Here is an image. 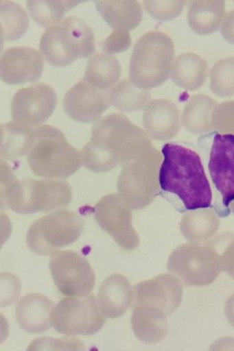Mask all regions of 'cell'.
I'll return each mask as SVG.
<instances>
[{
	"instance_id": "cell-1",
	"label": "cell",
	"mask_w": 234,
	"mask_h": 351,
	"mask_svg": "<svg viewBox=\"0 0 234 351\" xmlns=\"http://www.w3.org/2000/svg\"><path fill=\"white\" fill-rule=\"evenodd\" d=\"M153 148L146 132L126 116L110 114L93 126L91 139L81 151L82 166L96 173L108 172L126 166Z\"/></svg>"
},
{
	"instance_id": "cell-2",
	"label": "cell",
	"mask_w": 234,
	"mask_h": 351,
	"mask_svg": "<svg viewBox=\"0 0 234 351\" xmlns=\"http://www.w3.org/2000/svg\"><path fill=\"white\" fill-rule=\"evenodd\" d=\"M162 154L159 176L161 189L179 197L187 210L209 208L213 192L198 154L174 144L165 145Z\"/></svg>"
},
{
	"instance_id": "cell-3",
	"label": "cell",
	"mask_w": 234,
	"mask_h": 351,
	"mask_svg": "<svg viewBox=\"0 0 234 351\" xmlns=\"http://www.w3.org/2000/svg\"><path fill=\"white\" fill-rule=\"evenodd\" d=\"M71 186L62 180H18L1 159V204L19 214L49 212L69 206Z\"/></svg>"
},
{
	"instance_id": "cell-4",
	"label": "cell",
	"mask_w": 234,
	"mask_h": 351,
	"mask_svg": "<svg viewBox=\"0 0 234 351\" xmlns=\"http://www.w3.org/2000/svg\"><path fill=\"white\" fill-rule=\"evenodd\" d=\"M27 161L33 174L49 180L68 178L82 166L81 151L70 144L60 129L49 125L36 128Z\"/></svg>"
},
{
	"instance_id": "cell-5",
	"label": "cell",
	"mask_w": 234,
	"mask_h": 351,
	"mask_svg": "<svg viewBox=\"0 0 234 351\" xmlns=\"http://www.w3.org/2000/svg\"><path fill=\"white\" fill-rule=\"evenodd\" d=\"M175 59L174 43L168 34L145 33L133 47L130 80L143 90L159 87L170 78Z\"/></svg>"
},
{
	"instance_id": "cell-6",
	"label": "cell",
	"mask_w": 234,
	"mask_h": 351,
	"mask_svg": "<svg viewBox=\"0 0 234 351\" xmlns=\"http://www.w3.org/2000/svg\"><path fill=\"white\" fill-rule=\"evenodd\" d=\"M39 48L49 64L65 67L78 59L95 53V36L84 20L70 16L43 32Z\"/></svg>"
},
{
	"instance_id": "cell-7",
	"label": "cell",
	"mask_w": 234,
	"mask_h": 351,
	"mask_svg": "<svg viewBox=\"0 0 234 351\" xmlns=\"http://www.w3.org/2000/svg\"><path fill=\"white\" fill-rule=\"evenodd\" d=\"M84 222L76 213L61 210L43 216L30 227L26 241L29 249L38 256H49L80 238Z\"/></svg>"
},
{
	"instance_id": "cell-8",
	"label": "cell",
	"mask_w": 234,
	"mask_h": 351,
	"mask_svg": "<svg viewBox=\"0 0 234 351\" xmlns=\"http://www.w3.org/2000/svg\"><path fill=\"white\" fill-rule=\"evenodd\" d=\"M162 160L159 151L150 152L124 166L118 180L119 196L132 208L148 206L159 192V176Z\"/></svg>"
},
{
	"instance_id": "cell-9",
	"label": "cell",
	"mask_w": 234,
	"mask_h": 351,
	"mask_svg": "<svg viewBox=\"0 0 234 351\" xmlns=\"http://www.w3.org/2000/svg\"><path fill=\"white\" fill-rule=\"evenodd\" d=\"M106 316L94 295L68 298L54 305L51 314V325L65 335H91L102 329Z\"/></svg>"
},
{
	"instance_id": "cell-10",
	"label": "cell",
	"mask_w": 234,
	"mask_h": 351,
	"mask_svg": "<svg viewBox=\"0 0 234 351\" xmlns=\"http://www.w3.org/2000/svg\"><path fill=\"white\" fill-rule=\"evenodd\" d=\"M50 271L58 291L70 298L90 295L95 284L93 267L84 257L71 250H56L51 255Z\"/></svg>"
},
{
	"instance_id": "cell-11",
	"label": "cell",
	"mask_w": 234,
	"mask_h": 351,
	"mask_svg": "<svg viewBox=\"0 0 234 351\" xmlns=\"http://www.w3.org/2000/svg\"><path fill=\"white\" fill-rule=\"evenodd\" d=\"M57 105L58 95L54 88L39 83L16 91L11 102L10 114L14 122L37 128L49 119Z\"/></svg>"
},
{
	"instance_id": "cell-12",
	"label": "cell",
	"mask_w": 234,
	"mask_h": 351,
	"mask_svg": "<svg viewBox=\"0 0 234 351\" xmlns=\"http://www.w3.org/2000/svg\"><path fill=\"white\" fill-rule=\"evenodd\" d=\"M96 221L118 245L128 250L136 249L139 237L132 226L130 208L117 194L105 195L95 207Z\"/></svg>"
},
{
	"instance_id": "cell-13",
	"label": "cell",
	"mask_w": 234,
	"mask_h": 351,
	"mask_svg": "<svg viewBox=\"0 0 234 351\" xmlns=\"http://www.w3.org/2000/svg\"><path fill=\"white\" fill-rule=\"evenodd\" d=\"M185 246L183 247L187 256L185 263L169 261V271L191 285L204 287L213 283L222 270L218 251L207 245Z\"/></svg>"
},
{
	"instance_id": "cell-14",
	"label": "cell",
	"mask_w": 234,
	"mask_h": 351,
	"mask_svg": "<svg viewBox=\"0 0 234 351\" xmlns=\"http://www.w3.org/2000/svg\"><path fill=\"white\" fill-rule=\"evenodd\" d=\"M110 105L107 91L97 89L83 79L73 86L63 98L66 114L82 123L98 122Z\"/></svg>"
},
{
	"instance_id": "cell-15",
	"label": "cell",
	"mask_w": 234,
	"mask_h": 351,
	"mask_svg": "<svg viewBox=\"0 0 234 351\" xmlns=\"http://www.w3.org/2000/svg\"><path fill=\"white\" fill-rule=\"evenodd\" d=\"M44 70L40 51L29 47H14L0 57V79L8 84H23L40 80Z\"/></svg>"
},
{
	"instance_id": "cell-16",
	"label": "cell",
	"mask_w": 234,
	"mask_h": 351,
	"mask_svg": "<svg viewBox=\"0 0 234 351\" xmlns=\"http://www.w3.org/2000/svg\"><path fill=\"white\" fill-rule=\"evenodd\" d=\"M211 180L228 208L234 202V135H215L208 164Z\"/></svg>"
},
{
	"instance_id": "cell-17",
	"label": "cell",
	"mask_w": 234,
	"mask_h": 351,
	"mask_svg": "<svg viewBox=\"0 0 234 351\" xmlns=\"http://www.w3.org/2000/svg\"><path fill=\"white\" fill-rule=\"evenodd\" d=\"M144 131L156 141L172 139L179 133L182 116L179 108L166 99L150 101L143 114Z\"/></svg>"
},
{
	"instance_id": "cell-18",
	"label": "cell",
	"mask_w": 234,
	"mask_h": 351,
	"mask_svg": "<svg viewBox=\"0 0 234 351\" xmlns=\"http://www.w3.org/2000/svg\"><path fill=\"white\" fill-rule=\"evenodd\" d=\"M135 296L137 304L151 306L166 315L175 309L179 289L174 278L163 274L136 285Z\"/></svg>"
},
{
	"instance_id": "cell-19",
	"label": "cell",
	"mask_w": 234,
	"mask_h": 351,
	"mask_svg": "<svg viewBox=\"0 0 234 351\" xmlns=\"http://www.w3.org/2000/svg\"><path fill=\"white\" fill-rule=\"evenodd\" d=\"M54 302L40 293L24 296L16 308V318L19 326L31 334H38L51 328V314Z\"/></svg>"
},
{
	"instance_id": "cell-20",
	"label": "cell",
	"mask_w": 234,
	"mask_h": 351,
	"mask_svg": "<svg viewBox=\"0 0 234 351\" xmlns=\"http://www.w3.org/2000/svg\"><path fill=\"white\" fill-rule=\"evenodd\" d=\"M226 15V2L222 0H196L188 3V25L199 36L213 34L221 27Z\"/></svg>"
},
{
	"instance_id": "cell-21",
	"label": "cell",
	"mask_w": 234,
	"mask_h": 351,
	"mask_svg": "<svg viewBox=\"0 0 234 351\" xmlns=\"http://www.w3.org/2000/svg\"><path fill=\"white\" fill-rule=\"evenodd\" d=\"M133 293L129 281L120 274L108 278L99 289L97 301L106 317H118L130 306Z\"/></svg>"
},
{
	"instance_id": "cell-22",
	"label": "cell",
	"mask_w": 234,
	"mask_h": 351,
	"mask_svg": "<svg viewBox=\"0 0 234 351\" xmlns=\"http://www.w3.org/2000/svg\"><path fill=\"white\" fill-rule=\"evenodd\" d=\"M98 13L114 30L130 32L136 29L143 19V6L137 0L95 1Z\"/></svg>"
},
{
	"instance_id": "cell-23",
	"label": "cell",
	"mask_w": 234,
	"mask_h": 351,
	"mask_svg": "<svg viewBox=\"0 0 234 351\" xmlns=\"http://www.w3.org/2000/svg\"><path fill=\"white\" fill-rule=\"evenodd\" d=\"M209 66L194 53H185L176 58L171 78L174 84L188 91L200 89L207 80Z\"/></svg>"
},
{
	"instance_id": "cell-24",
	"label": "cell",
	"mask_w": 234,
	"mask_h": 351,
	"mask_svg": "<svg viewBox=\"0 0 234 351\" xmlns=\"http://www.w3.org/2000/svg\"><path fill=\"white\" fill-rule=\"evenodd\" d=\"M121 75V64L114 55L97 52L89 60L83 80L98 90L107 91L119 83Z\"/></svg>"
},
{
	"instance_id": "cell-25",
	"label": "cell",
	"mask_w": 234,
	"mask_h": 351,
	"mask_svg": "<svg viewBox=\"0 0 234 351\" xmlns=\"http://www.w3.org/2000/svg\"><path fill=\"white\" fill-rule=\"evenodd\" d=\"M36 139V128L16 122L1 125L2 158L13 160L28 155Z\"/></svg>"
},
{
	"instance_id": "cell-26",
	"label": "cell",
	"mask_w": 234,
	"mask_h": 351,
	"mask_svg": "<svg viewBox=\"0 0 234 351\" xmlns=\"http://www.w3.org/2000/svg\"><path fill=\"white\" fill-rule=\"evenodd\" d=\"M218 104L205 95H194L184 108L182 125L194 134H204L213 130L211 116Z\"/></svg>"
},
{
	"instance_id": "cell-27",
	"label": "cell",
	"mask_w": 234,
	"mask_h": 351,
	"mask_svg": "<svg viewBox=\"0 0 234 351\" xmlns=\"http://www.w3.org/2000/svg\"><path fill=\"white\" fill-rule=\"evenodd\" d=\"M165 316L151 306L137 304L132 315L133 331L144 343H157L166 335Z\"/></svg>"
},
{
	"instance_id": "cell-28",
	"label": "cell",
	"mask_w": 234,
	"mask_h": 351,
	"mask_svg": "<svg viewBox=\"0 0 234 351\" xmlns=\"http://www.w3.org/2000/svg\"><path fill=\"white\" fill-rule=\"evenodd\" d=\"M110 105L122 112L139 111L150 102V90H143L130 79L119 82L108 93Z\"/></svg>"
},
{
	"instance_id": "cell-29",
	"label": "cell",
	"mask_w": 234,
	"mask_h": 351,
	"mask_svg": "<svg viewBox=\"0 0 234 351\" xmlns=\"http://www.w3.org/2000/svg\"><path fill=\"white\" fill-rule=\"evenodd\" d=\"M82 3L68 0H28L26 5L32 19L41 27L49 28L60 23L68 11Z\"/></svg>"
},
{
	"instance_id": "cell-30",
	"label": "cell",
	"mask_w": 234,
	"mask_h": 351,
	"mask_svg": "<svg viewBox=\"0 0 234 351\" xmlns=\"http://www.w3.org/2000/svg\"><path fill=\"white\" fill-rule=\"evenodd\" d=\"M0 19L3 42L21 38L30 26V19L25 10L10 0L0 1Z\"/></svg>"
},
{
	"instance_id": "cell-31",
	"label": "cell",
	"mask_w": 234,
	"mask_h": 351,
	"mask_svg": "<svg viewBox=\"0 0 234 351\" xmlns=\"http://www.w3.org/2000/svg\"><path fill=\"white\" fill-rule=\"evenodd\" d=\"M210 90L219 97L234 95V58L218 60L209 73Z\"/></svg>"
},
{
	"instance_id": "cell-32",
	"label": "cell",
	"mask_w": 234,
	"mask_h": 351,
	"mask_svg": "<svg viewBox=\"0 0 234 351\" xmlns=\"http://www.w3.org/2000/svg\"><path fill=\"white\" fill-rule=\"evenodd\" d=\"M188 3L179 0H144L143 7L153 19L170 21L179 16Z\"/></svg>"
},
{
	"instance_id": "cell-33",
	"label": "cell",
	"mask_w": 234,
	"mask_h": 351,
	"mask_svg": "<svg viewBox=\"0 0 234 351\" xmlns=\"http://www.w3.org/2000/svg\"><path fill=\"white\" fill-rule=\"evenodd\" d=\"M211 125L222 134L234 135V101H226L215 107Z\"/></svg>"
},
{
	"instance_id": "cell-34",
	"label": "cell",
	"mask_w": 234,
	"mask_h": 351,
	"mask_svg": "<svg viewBox=\"0 0 234 351\" xmlns=\"http://www.w3.org/2000/svg\"><path fill=\"white\" fill-rule=\"evenodd\" d=\"M132 38L130 32L114 30L102 43V49L104 53L113 55L124 52L130 49Z\"/></svg>"
},
{
	"instance_id": "cell-35",
	"label": "cell",
	"mask_w": 234,
	"mask_h": 351,
	"mask_svg": "<svg viewBox=\"0 0 234 351\" xmlns=\"http://www.w3.org/2000/svg\"><path fill=\"white\" fill-rule=\"evenodd\" d=\"M220 259L222 269L234 279V239L231 241L224 254L220 255Z\"/></svg>"
},
{
	"instance_id": "cell-36",
	"label": "cell",
	"mask_w": 234,
	"mask_h": 351,
	"mask_svg": "<svg viewBox=\"0 0 234 351\" xmlns=\"http://www.w3.org/2000/svg\"><path fill=\"white\" fill-rule=\"evenodd\" d=\"M220 32L228 43L234 45V9L226 15L220 27Z\"/></svg>"
},
{
	"instance_id": "cell-37",
	"label": "cell",
	"mask_w": 234,
	"mask_h": 351,
	"mask_svg": "<svg viewBox=\"0 0 234 351\" xmlns=\"http://www.w3.org/2000/svg\"><path fill=\"white\" fill-rule=\"evenodd\" d=\"M225 313L229 322L234 327V293L226 303Z\"/></svg>"
}]
</instances>
